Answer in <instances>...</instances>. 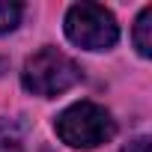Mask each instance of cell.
Listing matches in <instances>:
<instances>
[{
    "mask_svg": "<svg viewBox=\"0 0 152 152\" xmlns=\"http://www.w3.org/2000/svg\"><path fill=\"white\" fill-rule=\"evenodd\" d=\"M54 128H57L60 140L75 149H96V146L113 140V134H116V122L96 102H78V104L66 107L57 116Z\"/></svg>",
    "mask_w": 152,
    "mask_h": 152,
    "instance_id": "cell-1",
    "label": "cell"
},
{
    "mask_svg": "<svg viewBox=\"0 0 152 152\" xmlns=\"http://www.w3.org/2000/svg\"><path fill=\"white\" fill-rule=\"evenodd\" d=\"M78 81H81L78 63L57 48H42L39 54H33L24 63V72H21L24 90L33 96H42V99H54V96L72 90Z\"/></svg>",
    "mask_w": 152,
    "mask_h": 152,
    "instance_id": "cell-2",
    "label": "cell"
},
{
    "mask_svg": "<svg viewBox=\"0 0 152 152\" xmlns=\"http://www.w3.org/2000/svg\"><path fill=\"white\" fill-rule=\"evenodd\" d=\"M66 36L87 51H107L119 39L116 18L99 3H75L66 12Z\"/></svg>",
    "mask_w": 152,
    "mask_h": 152,
    "instance_id": "cell-3",
    "label": "cell"
},
{
    "mask_svg": "<svg viewBox=\"0 0 152 152\" xmlns=\"http://www.w3.org/2000/svg\"><path fill=\"white\" fill-rule=\"evenodd\" d=\"M134 45H137L140 57L152 54V6H143V12L134 21Z\"/></svg>",
    "mask_w": 152,
    "mask_h": 152,
    "instance_id": "cell-4",
    "label": "cell"
},
{
    "mask_svg": "<svg viewBox=\"0 0 152 152\" xmlns=\"http://www.w3.org/2000/svg\"><path fill=\"white\" fill-rule=\"evenodd\" d=\"M24 6L21 3H9V0H0V33H9L18 27Z\"/></svg>",
    "mask_w": 152,
    "mask_h": 152,
    "instance_id": "cell-5",
    "label": "cell"
},
{
    "mask_svg": "<svg viewBox=\"0 0 152 152\" xmlns=\"http://www.w3.org/2000/svg\"><path fill=\"white\" fill-rule=\"evenodd\" d=\"M0 152H24L18 131H15L6 119H0Z\"/></svg>",
    "mask_w": 152,
    "mask_h": 152,
    "instance_id": "cell-6",
    "label": "cell"
},
{
    "mask_svg": "<svg viewBox=\"0 0 152 152\" xmlns=\"http://www.w3.org/2000/svg\"><path fill=\"white\" fill-rule=\"evenodd\" d=\"M122 152H149V137H137V140H131Z\"/></svg>",
    "mask_w": 152,
    "mask_h": 152,
    "instance_id": "cell-7",
    "label": "cell"
}]
</instances>
